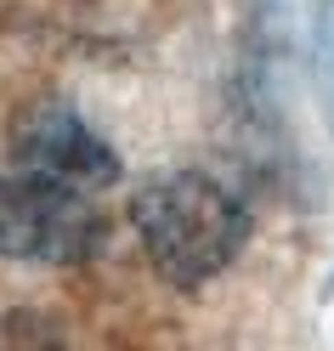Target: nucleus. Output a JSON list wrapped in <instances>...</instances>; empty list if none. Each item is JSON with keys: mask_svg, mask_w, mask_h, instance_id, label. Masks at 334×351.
Wrapping results in <instances>:
<instances>
[{"mask_svg": "<svg viewBox=\"0 0 334 351\" xmlns=\"http://www.w3.org/2000/svg\"><path fill=\"white\" fill-rule=\"evenodd\" d=\"M130 227L170 289H204L250 238L243 199L204 170H170L130 199Z\"/></svg>", "mask_w": 334, "mask_h": 351, "instance_id": "1", "label": "nucleus"}, {"mask_svg": "<svg viewBox=\"0 0 334 351\" xmlns=\"http://www.w3.org/2000/svg\"><path fill=\"white\" fill-rule=\"evenodd\" d=\"M102 250L97 193L0 165V255L23 267H74Z\"/></svg>", "mask_w": 334, "mask_h": 351, "instance_id": "2", "label": "nucleus"}, {"mask_svg": "<svg viewBox=\"0 0 334 351\" xmlns=\"http://www.w3.org/2000/svg\"><path fill=\"white\" fill-rule=\"evenodd\" d=\"M6 165L51 176V182H69L80 193H108L119 182V153L62 102H46V108H34V114L17 119Z\"/></svg>", "mask_w": 334, "mask_h": 351, "instance_id": "3", "label": "nucleus"}, {"mask_svg": "<svg viewBox=\"0 0 334 351\" xmlns=\"http://www.w3.org/2000/svg\"><path fill=\"white\" fill-rule=\"evenodd\" d=\"M311 97H318V114L334 136V0H323L311 17Z\"/></svg>", "mask_w": 334, "mask_h": 351, "instance_id": "4", "label": "nucleus"}, {"mask_svg": "<svg viewBox=\"0 0 334 351\" xmlns=\"http://www.w3.org/2000/svg\"><path fill=\"white\" fill-rule=\"evenodd\" d=\"M0 351H62V340L40 317H12L6 335H0Z\"/></svg>", "mask_w": 334, "mask_h": 351, "instance_id": "5", "label": "nucleus"}]
</instances>
